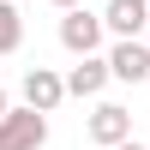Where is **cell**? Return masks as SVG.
Segmentation results:
<instances>
[{"label":"cell","instance_id":"cell-1","mask_svg":"<svg viewBox=\"0 0 150 150\" xmlns=\"http://www.w3.org/2000/svg\"><path fill=\"white\" fill-rule=\"evenodd\" d=\"M42 144H48V108L24 102L0 120V150H42Z\"/></svg>","mask_w":150,"mask_h":150},{"label":"cell","instance_id":"cell-2","mask_svg":"<svg viewBox=\"0 0 150 150\" xmlns=\"http://www.w3.org/2000/svg\"><path fill=\"white\" fill-rule=\"evenodd\" d=\"M102 30H108V18H96V12H84V6H66V18H60V48H66V54H96V48H102Z\"/></svg>","mask_w":150,"mask_h":150},{"label":"cell","instance_id":"cell-3","mask_svg":"<svg viewBox=\"0 0 150 150\" xmlns=\"http://www.w3.org/2000/svg\"><path fill=\"white\" fill-rule=\"evenodd\" d=\"M108 66H114V78H120V84H150V42L120 36L114 54H108Z\"/></svg>","mask_w":150,"mask_h":150},{"label":"cell","instance_id":"cell-4","mask_svg":"<svg viewBox=\"0 0 150 150\" xmlns=\"http://www.w3.org/2000/svg\"><path fill=\"white\" fill-rule=\"evenodd\" d=\"M66 96H72V90H66V78H60L54 66H30V72H24V102H36V108L54 114Z\"/></svg>","mask_w":150,"mask_h":150},{"label":"cell","instance_id":"cell-5","mask_svg":"<svg viewBox=\"0 0 150 150\" xmlns=\"http://www.w3.org/2000/svg\"><path fill=\"white\" fill-rule=\"evenodd\" d=\"M90 138L102 144V150L126 144V138H132V114H126L120 102H96V114H90Z\"/></svg>","mask_w":150,"mask_h":150},{"label":"cell","instance_id":"cell-6","mask_svg":"<svg viewBox=\"0 0 150 150\" xmlns=\"http://www.w3.org/2000/svg\"><path fill=\"white\" fill-rule=\"evenodd\" d=\"M102 18H108L114 36H144L150 30V0H108Z\"/></svg>","mask_w":150,"mask_h":150},{"label":"cell","instance_id":"cell-7","mask_svg":"<svg viewBox=\"0 0 150 150\" xmlns=\"http://www.w3.org/2000/svg\"><path fill=\"white\" fill-rule=\"evenodd\" d=\"M114 78V66L108 60H96V54H78V66L66 72V90L72 96H102V84Z\"/></svg>","mask_w":150,"mask_h":150},{"label":"cell","instance_id":"cell-8","mask_svg":"<svg viewBox=\"0 0 150 150\" xmlns=\"http://www.w3.org/2000/svg\"><path fill=\"white\" fill-rule=\"evenodd\" d=\"M24 42V18H18V0H0V54Z\"/></svg>","mask_w":150,"mask_h":150},{"label":"cell","instance_id":"cell-9","mask_svg":"<svg viewBox=\"0 0 150 150\" xmlns=\"http://www.w3.org/2000/svg\"><path fill=\"white\" fill-rule=\"evenodd\" d=\"M6 114H12V102H6V90H0V120H6Z\"/></svg>","mask_w":150,"mask_h":150},{"label":"cell","instance_id":"cell-10","mask_svg":"<svg viewBox=\"0 0 150 150\" xmlns=\"http://www.w3.org/2000/svg\"><path fill=\"white\" fill-rule=\"evenodd\" d=\"M114 150H144V144H138V138H126V144H114Z\"/></svg>","mask_w":150,"mask_h":150},{"label":"cell","instance_id":"cell-11","mask_svg":"<svg viewBox=\"0 0 150 150\" xmlns=\"http://www.w3.org/2000/svg\"><path fill=\"white\" fill-rule=\"evenodd\" d=\"M54 6H60V12H66V6H84V0H54Z\"/></svg>","mask_w":150,"mask_h":150}]
</instances>
